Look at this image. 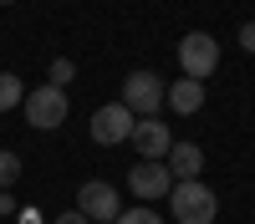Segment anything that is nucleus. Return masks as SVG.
I'll list each match as a JSON object with an SVG mask.
<instances>
[{
    "mask_svg": "<svg viewBox=\"0 0 255 224\" xmlns=\"http://www.w3.org/2000/svg\"><path fill=\"white\" fill-rule=\"evenodd\" d=\"M220 214V199L204 178H174L168 189V219L174 224H215Z\"/></svg>",
    "mask_w": 255,
    "mask_h": 224,
    "instance_id": "f257e3e1",
    "label": "nucleus"
},
{
    "mask_svg": "<svg viewBox=\"0 0 255 224\" xmlns=\"http://www.w3.org/2000/svg\"><path fill=\"white\" fill-rule=\"evenodd\" d=\"M163 97H168V87H163L158 72H128L118 102H123L133 117H163Z\"/></svg>",
    "mask_w": 255,
    "mask_h": 224,
    "instance_id": "f03ea898",
    "label": "nucleus"
},
{
    "mask_svg": "<svg viewBox=\"0 0 255 224\" xmlns=\"http://www.w3.org/2000/svg\"><path fill=\"white\" fill-rule=\"evenodd\" d=\"M20 112H26V122L41 133V128H61V122H67V112H72V102H67V92H61V87L41 81V87H31V92H26Z\"/></svg>",
    "mask_w": 255,
    "mask_h": 224,
    "instance_id": "7ed1b4c3",
    "label": "nucleus"
},
{
    "mask_svg": "<svg viewBox=\"0 0 255 224\" xmlns=\"http://www.w3.org/2000/svg\"><path fill=\"white\" fill-rule=\"evenodd\" d=\"M179 67L189 81H204V76H215L220 72V41L209 36V31H189L179 41Z\"/></svg>",
    "mask_w": 255,
    "mask_h": 224,
    "instance_id": "20e7f679",
    "label": "nucleus"
},
{
    "mask_svg": "<svg viewBox=\"0 0 255 224\" xmlns=\"http://www.w3.org/2000/svg\"><path fill=\"white\" fill-rule=\"evenodd\" d=\"M77 209L87 214V219H97V224H113L118 214H123V194L113 189L108 178H87L77 189Z\"/></svg>",
    "mask_w": 255,
    "mask_h": 224,
    "instance_id": "39448f33",
    "label": "nucleus"
},
{
    "mask_svg": "<svg viewBox=\"0 0 255 224\" xmlns=\"http://www.w3.org/2000/svg\"><path fill=\"white\" fill-rule=\"evenodd\" d=\"M138 128V117L123 107V102H108V107L92 112V143H102V148H118V143H128Z\"/></svg>",
    "mask_w": 255,
    "mask_h": 224,
    "instance_id": "423d86ee",
    "label": "nucleus"
},
{
    "mask_svg": "<svg viewBox=\"0 0 255 224\" xmlns=\"http://www.w3.org/2000/svg\"><path fill=\"white\" fill-rule=\"evenodd\" d=\"M128 143L138 148L143 163H163L168 148H174V133L163 128V117H138V128H133V138H128Z\"/></svg>",
    "mask_w": 255,
    "mask_h": 224,
    "instance_id": "0eeeda50",
    "label": "nucleus"
},
{
    "mask_svg": "<svg viewBox=\"0 0 255 224\" xmlns=\"http://www.w3.org/2000/svg\"><path fill=\"white\" fill-rule=\"evenodd\" d=\"M128 189H133L143 204H153V199H163L174 189V173H168V163H138V168L128 173Z\"/></svg>",
    "mask_w": 255,
    "mask_h": 224,
    "instance_id": "6e6552de",
    "label": "nucleus"
},
{
    "mask_svg": "<svg viewBox=\"0 0 255 224\" xmlns=\"http://www.w3.org/2000/svg\"><path fill=\"white\" fill-rule=\"evenodd\" d=\"M168 173L174 178H199L204 173V148L199 143H184V138H174V148H168Z\"/></svg>",
    "mask_w": 255,
    "mask_h": 224,
    "instance_id": "1a4fd4ad",
    "label": "nucleus"
},
{
    "mask_svg": "<svg viewBox=\"0 0 255 224\" xmlns=\"http://www.w3.org/2000/svg\"><path fill=\"white\" fill-rule=\"evenodd\" d=\"M163 107H168V112H179V117H194V112L204 107V81H189V76H179L174 87H168Z\"/></svg>",
    "mask_w": 255,
    "mask_h": 224,
    "instance_id": "9d476101",
    "label": "nucleus"
},
{
    "mask_svg": "<svg viewBox=\"0 0 255 224\" xmlns=\"http://www.w3.org/2000/svg\"><path fill=\"white\" fill-rule=\"evenodd\" d=\"M20 102H26V81L15 72H0V112H15Z\"/></svg>",
    "mask_w": 255,
    "mask_h": 224,
    "instance_id": "9b49d317",
    "label": "nucleus"
},
{
    "mask_svg": "<svg viewBox=\"0 0 255 224\" xmlns=\"http://www.w3.org/2000/svg\"><path fill=\"white\" fill-rule=\"evenodd\" d=\"M113 224H168V219H163L158 209H148V204H138V209H123Z\"/></svg>",
    "mask_w": 255,
    "mask_h": 224,
    "instance_id": "f8f14e48",
    "label": "nucleus"
},
{
    "mask_svg": "<svg viewBox=\"0 0 255 224\" xmlns=\"http://www.w3.org/2000/svg\"><path fill=\"white\" fill-rule=\"evenodd\" d=\"M72 76H77V61H67V56H56L51 67H46V81H51V87H61V92H67Z\"/></svg>",
    "mask_w": 255,
    "mask_h": 224,
    "instance_id": "ddd939ff",
    "label": "nucleus"
},
{
    "mask_svg": "<svg viewBox=\"0 0 255 224\" xmlns=\"http://www.w3.org/2000/svg\"><path fill=\"white\" fill-rule=\"evenodd\" d=\"M15 178H20V153H10V148H0V189H10Z\"/></svg>",
    "mask_w": 255,
    "mask_h": 224,
    "instance_id": "4468645a",
    "label": "nucleus"
},
{
    "mask_svg": "<svg viewBox=\"0 0 255 224\" xmlns=\"http://www.w3.org/2000/svg\"><path fill=\"white\" fill-rule=\"evenodd\" d=\"M20 214V204H15V194L10 189H0V219H15Z\"/></svg>",
    "mask_w": 255,
    "mask_h": 224,
    "instance_id": "2eb2a0df",
    "label": "nucleus"
},
{
    "mask_svg": "<svg viewBox=\"0 0 255 224\" xmlns=\"http://www.w3.org/2000/svg\"><path fill=\"white\" fill-rule=\"evenodd\" d=\"M240 46L255 56V20H245V26H240Z\"/></svg>",
    "mask_w": 255,
    "mask_h": 224,
    "instance_id": "dca6fc26",
    "label": "nucleus"
},
{
    "mask_svg": "<svg viewBox=\"0 0 255 224\" xmlns=\"http://www.w3.org/2000/svg\"><path fill=\"white\" fill-rule=\"evenodd\" d=\"M51 224H92V219H87V214H82V209H67V214H56Z\"/></svg>",
    "mask_w": 255,
    "mask_h": 224,
    "instance_id": "f3484780",
    "label": "nucleus"
},
{
    "mask_svg": "<svg viewBox=\"0 0 255 224\" xmlns=\"http://www.w3.org/2000/svg\"><path fill=\"white\" fill-rule=\"evenodd\" d=\"M15 224H41V209H20V214H15Z\"/></svg>",
    "mask_w": 255,
    "mask_h": 224,
    "instance_id": "a211bd4d",
    "label": "nucleus"
},
{
    "mask_svg": "<svg viewBox=\"0 0 255 224\" xmlns=\"http://www.w3.org/2000/svg\"><path fill=\"white\" fill-rule=\"evenodd\" d=\"M0 5H10V0H0Z\"/></svg>",
    "mask_w": 255,
    "mask_h": 224,
    "instance_id": "6ab92c4d",
    "label": "nucleus"
}]
</instances>
